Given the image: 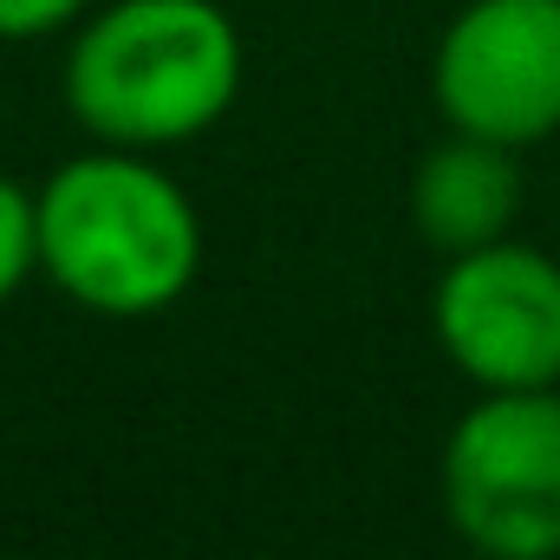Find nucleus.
Instances as JSON below:
<instances>
[{"mask_svg":"<svg viewBox=\"0 0 560 560\" xmlns=\"http://www.w3.org/2000/svg\"><path fill=\"white\" fill-rule=\"evenodd\" d=\"M66 112L92 143L176 150L242 98V26L215 0H105L72 26Z\"/></svg>","mask_w":560,"mask_h":560,"instance_id":"f257e3e1","label":"nucleus"},{"mask_svg":"<svg viewBox=\"0 0 560 560\" xmlns=\"http://www.w3.org/2000/svg\"><path fill=\"white\" fill-rule=\"evenodd\" d=\"M33 196L39 275L98 319H150L202 275V215L150 150L92 143Z\"/></svg>","mask_w":560,"mask_h":560,"instance_id":"f03ea898","label":"nucleus"},{"mask_svg":"<svg viewBox=\"0 0 560 560\" xmlns=\"http://www.w3.org/2000/svg\"><path fill=\"white\" fill-rule=\"evenodd\" d=\"M436 495L476 560H560V385L476 392L443 436Z\"/></svg>","mask_w":560,"mask_h":560,"instance_id":"7ed1b4c3","label":"nucleus"},{"mask_svg":"<svg viewBox=\"0 0 560 560\" xmlns=\"http://www.w3.org/2000/svg\"><path fill=\"white\" fill-rule=\"evenodd\" d=\"M430 98L450 131L548 143L560 131V0H469L430 52Z\"/></svg>","mask_w":560,"mask_h":560,"instance_id":"20e7f679","label":"nucleus"},{"mask_svg":"<svg viewBox=\"0 0 560 560\" xmlns=\"http://www.w3.org/2000/svg\"><path fill=\"white\" fill-rule=\"evenodd\" d=\"M430 332L476 392H555L560 261L515 235L450 255L430 293Z\"/></svg>","mask_w":560,"mask_h":560,"instance_id":"39448f33","label":"nucleus"},{"mask_svg":"<svg viewBox=\"0 0 560 560\" xmlns=\"http://www.w3.org/2000/svg\"><path fill=\"white\" fill-rule=\"evenodd\" d=\"M515 215H522V150L469 131H450L436 150H423L411 176V222L443 261L515 235Z\"/></svg>","mask_w":560,"mask_h":560,"instance_id":"423d86ee","label":"nucleus"},{"mask_svg":"<svg viewBox=\"0 0 560 560\" xmlns=\"http://www.w3.org/2000/svg\"><path fill=\"white\" fill-rule=\"evenodd\" d=\"M39 275V196L0 176V300H13Z\"/></svg>","mask_w":560,"mask_h":560,"instance_id":"0eeeda50","label":"nucleus"},{"mask_svg":"<svg viewBox=\"0 0 560 560\" xmlns=\"http://www.w3.org/2000/svg\"><path fill=\"white\" fill-rule=\"evenodd\" d=\"M92 0H0V46H26L85 20Z\"/></svg>","mask_w":560,"mask_h":560,"instance_id":"6e6552de","label":"nucleus"},{"mask_svg":"<svg viewBox=\"0 0 560 560\" xmlns=\"http://www.w3.org/2000/svg\"><path fill=\"white\" fill-rule=\"evenodd\" d=\"M0 560H20V555H0Z\"/></svg>","mask_w":560,"mask_h":560,"instance_id":"1a4fd4ad","label":"nucleus"}]
</instances>
